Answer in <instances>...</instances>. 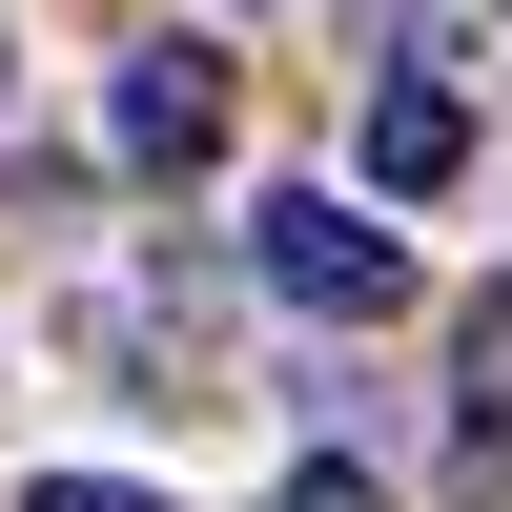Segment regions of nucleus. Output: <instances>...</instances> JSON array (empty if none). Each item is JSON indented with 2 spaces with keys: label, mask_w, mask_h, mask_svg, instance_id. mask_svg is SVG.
Masks as SVG:
<instances>
[{
  "label": "nucleus",
  "mask_w": 512,
  "mask_h": 512,
  "mask_svg": "<svg viewBox=\"0 0 512 512\" xmlns=\"http://www.w3.org/2000/svg\"><path fill=\"white\" fill-rule=\"evenodd\" d=\"M246 267H267L308 328H390V308H410V246L369 226L349 185H267V205H246Z\"/></svg>",
  "instance_id": "obj_1"
},
{
  "label": "nucleus",
  "mask_w": 512,
  "mask_h": 512,
  "mask_svg": "<svg viewBox=\"0 0 512 512\" xmlns=\"http://www.w3.org/2000/svg\"><path fill=\"white\" fill-rule=\"evenodd\" d=\"M103 144L144 164V185H185V164H226V62H205V41H144V62L103 82Z\"/></svg>",
  "instance_id": "obj_2"
},
{
  "label": "nucleus",
  "mask_w": 512,
  "mask_h": 512,
  "mask_svg": "<svg viewBox=\"0 0 512 512\" xmlns=\"http://www.w3.org/2000/svg\"><path fill=\"white\" fill-rule=\"evenodd\" d=\"M431 185H472V103L451 82H390L369 103V205H431Z\"/></svg>",
  "instance_id": "obj_3"
},
{
  "label": "nucleus",
  "mask_w": 512,
  "mask_h": 512,
  "mask_svg": "<svg viewBox=\"0 0 512 512\" xmlns=\"http://www.w3.org/2000/svg\"><path fill=\"white\" fill-rule=\"evenodd\" d=\"M451 431H472V472H512V308H472V349H451Z\"/></svg>",
  "instance_id": "obj_4"
},
{
  "label": "nucleus",
  "mask_w": 512,
  "mask_h": 512,
  "mask_svg": "<svg viewBox=\"0 0 512 512\" xmlns=\"http://www.w3.org/2000/svg\"><path fill=\"white\" fill-rule=\"evenodd\" d=\"M287 512H390V492H369L349 451H308V472H287Z\"/></svg>",
  "instance_id": "obj_5"
},
{
  "label": "nucleus",
  "mask_w": 512,
  "mask_h": 512,
  "mask_svg": "<svg viewBox=\"0 0 512 512\" xmlns=\"http://www.w3.org/2000/svg\"><path fill=\"white\" fill-rule=\"evenodd\" d=\"M21 512H164V492H123V472H41Z\"/></svg>",
  "instance_id": "obj_6"
}]
</instances>
